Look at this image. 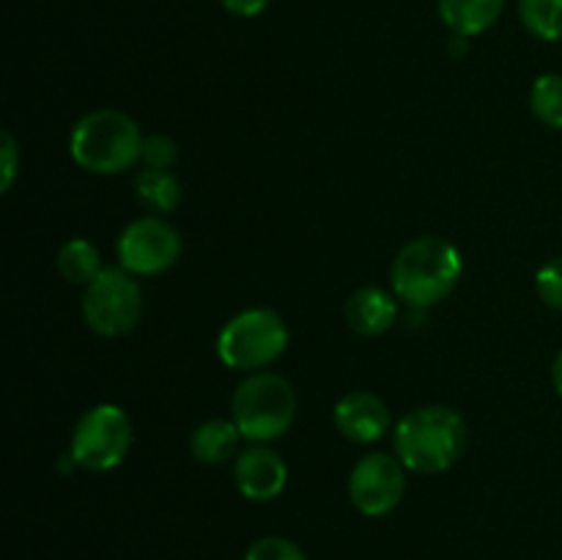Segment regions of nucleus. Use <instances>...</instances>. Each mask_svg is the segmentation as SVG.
I'll list each match as a JSON object with an SVG mask.
<instances>
[{"mask_svg": "<svg viewBox=\"0 0 562 560\" xmlns=\"http://www.w3.org/2000/svg\"><path fill=\"white\" fill-rule=\"evenodd\" d=\"M395 456L417 475L448 472L464 456L467 423L453 406L426 404L395 423Z\"/></svg>", "mask_w": 562, "mask_h": 560, "instance_id": "obj_1", "label": "nucleus"}, {"mask_svg": "<svg viewBox=\"0 0 562 560\" xmlns=\"http://www.w3.org/2000/svg\"><path fill=\"white\" fill-rule=\"evenodd\" d=\"M464 275L459 247L439 236H420L401 247L390 269L395 296L409 307H434L448 300Z\"/></svg>", "mask_w": 562, "mask_h": 560, "instance_id": "obj_2", "label": "nucleus"}, {"mask_svg": "<svg viewBox=\"0 0 562 560\" xmlns=\"http://www.w3.org/2000/svg\"><path fill=\"white\" fill-rule=\"evenodd\" d=\"M143 135L132 115L121 110H91L69 135V154L75 165L97 176H119L140 163Z\"/></svg>", "mask_w": 562, "mask_h": 560, "instance_id": "obj_3", "label": "nucleus"}, {"mask_svg": "<svg viewBox=\"0 0 562 560\" xmlns=\"http://www.w3.org/2000/svg\"><path fill=\"white\" fill-rule=\"evenodd\" d=\"M296 417V393L280 373L256 371L239 382L231 399V421L252 445H267L289 434Z\"/></svg>", "mask_w": 562, "mask_h": 560, "instance_id": "obj_4", "label": "nucleus"}, {"mask_svg": "<svg viewBox=\"0 0 562 560\" xmlns=\"http://www.w3.org/2000/svg\"><path fill=\"white\" fill-rule=\"evenodd\" d=\"M289 327L272 307H250L225 322L217 335V355L234 371L256 373L289 349Z\"/></svg>", "mask_w": 562, "mask_h": 560, "instance_id": "obj_5", "label": "nucleus"}, {"mask_svg": "<svg viewBox=\"0 0 562 560\" xmlns=\"http://www.w3.org/2000/svg\"><path fill=\"white\" fill-rule=\"evenodd\" d=\"M82 322L102 338L132 333L143 316V291L124 267L102 269L82 291Z\"/></svg>", "mask_w": 562, "mask_h": 560, "instance_id": "obj_6", "label": "nucleus"}, {"mask_svg": "<svg viewBox=\"0 0 562 560\" xmlns=\"http://www.w3.org/2000/svg\"><path fill=\"white\" fill-rule=\"evenodd\" d=\"M132 439L130 415L115 404H97L75 423L69 453L80 470L110 472L126 459Z\"/></svg>", "mask_w": 562, "mask_h": 560, "instance_id": "obj_7", "label": "nucleus"}, {"mask_svg": "<svg viewBox=\"0 0 562 560\" xmlns=\"http://www.w3.org/2000/svg\"><path fill=\"white\" fill-rule=\"evenodd\" d=\"M119 264L132 275H162L179 261L181 236L168 220L148 214L132 220L119 236Z\"/></svg>", "mask_w": 562, "mask_h": 560, "instance_id": "obj_8", "label": "nucleus"}, {"mask_svg": "<svg viewBox=\"0 0 562 560\" xmlns=\"http://www.w3.org/2000/svg\"><path fill=\"white\" fill-rule=\"evenodd\" d=\"M406 467L398 456L373 450L366 453L349 472V497L351 505L362 516H387L401 505L406 492Z\"/></svg>", "mask_w": 562, "mask_h": 560, "instance_id": "obj_9", "label": "nucleus"}, {"mask_svg": "<svg viewBox=\"0 0 562 560\" xmlns=\"http://www.w3.org/2000/svg\"><path fill=\"white\" fill-rule=\"evenodd\" d=\"M234 483L252 503H269L283 494L285 483H289V467L272 448L252 445L236 456Z\"/></svg>", "mask_w": 562, "mask_h": 560, "instance_id": "obj_10", "label": "nucleus"}, {"mask_svg": "<svg viewBox=\"0 0 562 560\" xmlns=\"http://www.w3.org/2000/svg\"><path fill=\"white\" fill-rule=\"evenodd\" d=\"M333 421L335 428L349 443L357 445L379 443L390 432V426H393L387 404L376 393H368V390H351V393H346L335 404Z\"/></svg>", "mask_w": 562, "mask_h": 560, "instance_id": "obj_11", "label": "nucleus"}, {"mask_svg": "<svg viewBox=\"0 0 562 560\" xmlns=\"http://www.w3.org/2000/svg\"><path fill=\"white\" fill-rule=\"evenodd\" d=\"M395 318H398V302L379 285H362L346 300V324L357 335L376 338L393 329Z\"/></svg>", "mask_w": 562, "mask_h": 560, "instance_id": "obj_12", "label": "nucleus"}, {"mask_svg": "<svg viewBox=\"0 0 562 560\" xmlns=\"http://www.w3.org/2000/svg\"><path fill=\"white\" fill-rule=\"evenodd\" d=\"M437 11L453 36L472 38L497 25L505 0H437Z\"/></svg>", "mask_w": 562, "mask_h": 560, "instance_id": "obj_13", "label": "nucleus"}, {"mask_svg": "<svg viewBox=\"0 0 562 560\" xmlns=\"http://www.w3.org/2000/svg\"><path fill=\"white\" fill-rule=\"evenodd\" d=\"M239 439L241 432L236 428L234 421H225V417H212V421H203L201 426L192 432L190 437V453L192 459L201 461V464L217 467L231 461L234 456H239Z\"/></svg>", "mask_w": 562, "mask_h": 560, "instance_id": "obj_14", "label": "nucleus"}, {"mask_svg": "<svg viewBox=\"0 0 562 560\" xmlns=\"http://www.w3.org/2000/svg\"><path fill=\"white\" fill-rule=\"evenodd\" d=\"M135 195L148 212L168 214L181 203V184L170 170L143 168L135 176Z\"/></svg>", "mask_w": 562, "mask_h": 560, "instance_id": "obj_15", "label": "nucleus"}, {"mask_svg": "<svg viewBox=\"0 0 562 560\" xmlns=\"http://www.w3.org/2000/svg\"><path fill=\"white\" fill-rule=\"evenodd\" d=\"M55 264H58L60 278L77 285H88L104 269L97 245H91L88 239H80V236L60 245Z\"/></svg>", "mask_w": 562, "mask_h": 560, "instance_id": "obj_16", "label": "nucleus"}, {"mask_svg": "<svg viewBox=\"0 0 562 560\" xmlns=\"http://www.w3.org/2000/svg\"><path fill=\"white\" fill-rule=\"evenodd\" d=\"M521 25L541 42H560L562 38V0H519Z\"/></svg>", "mask_w": 562, "mask_h": 560, "instance_id": "obj_17", "label": "nucleus"}, {"mask_svg": "<svg viewBox=\"0 0 562 560\" xmlns=\"http://www.w3.org/2000/svg\"><path fill=\"white\" fill-rule=\"evenodd\" d=\"M530 110L541 124L562 130V75H541L532 82Z\"/></svg>", "mask_w": 562, "mask_h": 560, "instance_id": "obj_18", "label": "nucleus"}, {"mask_svg": "<svg viewBox=\"0 0 562 560\" xmlns=\"http://www.w3.org/2000/svg\"><path fill=\"white\" fill-rule=\"evenodd\" d=\"M245 560H307L300 544L283 536H263L250 544Z\"/></svg>", "mask_w": 562, "mask_h": 560, "instance_id": "obj_19", "label": "nucleus"}, {"mask_svg": "<svg viewBox=\"0 0 562 560\" xmlns=\"http://www.w3.org/2000/svg\"><path fill=\"white\" fill-rule=\"evenodd\" d=\"M179 159V146L168 135H148L143 137L140 163L151 170H170Z\"/></svg>", "mask_w": 562, "mask_h": 560, "instance_id": "obj_20", "label": "nucleus"}, {"mask_svg": "<svg viewBox=\"0 0 562 560\" xmlns=\"http://www.w3.org/2000/svg\"><path fill=\"white\" fill-rule=\"evenodd\" d=\"M536 291L543 305L562 311V256L543 264L536 275Z\"/></svg>", "mask_w": 562, "mask_h": 560, "instance_id": "obj_21", "label": "nucleus"}, {"mask_svg": "<svg viewBox=\"0 0 562 560\" xmlns=\"http://www.w3.org/2000/svg\"><path fill=\"white\" fill-rule=\"evenodd\" d=\"M20 168V146L9 130L0 132V192H9Z\"/></svg>", "mask_w": 562, "mask_h": 560, "instance_id": "obj_22", "label": "nucleus"}, {"mask_svg": "<svg viewBox=\"0 0 562 560\" xmlns=\"http://www.w3.org/2000/svg\"><path fill=\"white\" fill-rule=\"evenodd\" d=\"M269 3H272V0H220V5H223L228 14L241 16V20H252V16L263 14Z\"/></svg>", "mask_w": 562, "mask_h": 560, "instance_id": "obj_23", "label": "nucleus"}, {"mask_svg": "<svg viewBox=\"0 0 562 560\" xmlns=\"http://www.w3.org/2000/svg\"><path fill=\"white\" fill-rule=\"evenodd\" d=\"M552 384L562 399V349L558 351V357H554V362H552Z\"/></svg>", "mask_w": 562, "mask_h": 560, "instance_id": "obj_24", "label": "nucleus"}]
</instances>
